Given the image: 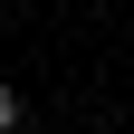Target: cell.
Masks as SVG:
<instances>
[{
  "label": "cell",
  "mask_w": 134,
  "mask_h": 134,
  "mask_svg": "<svg viewBox=\"0 0 134 134\" xmlns=\"http://www.w3.org/2000/svg\"><path fill=\"white\" fill-rule=\"evenodd\" d=\"M19 115H29V105H19V86L0 77V134H19Z\"/></svg>",
  "instance_id": "obj_1"
}]
</instances>
